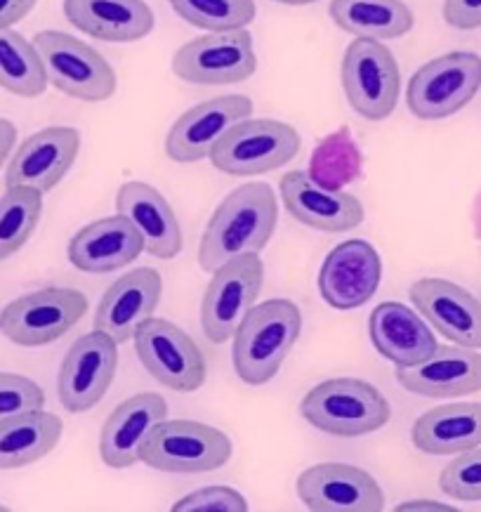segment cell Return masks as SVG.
Returning a JSON list of instances; mask_svg holds the SVG:
<instances>
[{
    "mask_svg": "<svg viewBox=\"0 0 481 512\" xmlns=\"http://www.w3.org/2000/svg\"><path fill=\"white\" fill-rule=\"evenodd\" d=\"M279 201L267 182H248L224 196L199 246V265L213 274L224 262L258 255L274 236Z\"/></svg>",
    "mask_w": 481,
    "mask_h": 512,
    "instance_id": "1",
    "label": "cell"
},
{
    "mask_svg": "<svg viewBox=\"0 0 481 512\" xmlns=\"http://www.w3.org/2000/svg\"><path fill=\"white\" fill-rule=\"evenodd\" d=\"M300 307L291 300L253 305L234 333V371L246 385L260 387L272 380L298 343Z\"/></svg>",
    "mask_w": 481,
    "mask_h": 512,
    "instance_id": "2",
    "label": "cell"
},
{
    "mask_svg": "<svg viewBox=\"0 0 481 512\" xmlns=\"http://www.w3.org/2000/svg\"><path fill=\"white\" fill-rule=\"evenodd\" d=\"M300 411L316 430L347 439L378 432L392 418V406L378 387L359 378H331L312 387Z\"/></svg>",
    "mask_w": 481,
    "mask_h": 512,
    "instance_id": "3",
    "label": "cell"
},
{
    "mask_svg": "<svg viewBox=\"0 0 481 512\" xmlns=\"http://www.w3.org/2000/svg\"><path fill=\"white\" fill-rule=\"evenodd\" d=\"M302 140L298 130L274 118H246L220 137L210 161L220 173L253 177L279 170L298 156Z\"/></svg>",
    "mask_w": 481,
    "mask_h": 512,
    "instance_id": "4",
    "label": "cell"
},
{
    "mask_svg": "<svg viewBox=\"0 0 481 512\" xmlns=\"http://www.w3.org/2000/svg\"><path fill=\"white\" fill-rule=\"evenodd\" d=\"M232 458V442L222 430L199 420H161L140 449L149 468L175 475L220 470Z\"/></svg>",
    "mask_w": 481,
    "mask_h": 512,
    "instance_id": "5",
    "label": "cell"
},
{
    "mask_svg": "<svg viewBox=\"0 0 481 512\" xmlns=\"http://www.w3.org/2000/svg\"><path fill=\"white\" fill-rule=\"evenodd\" d=\"M34 45L43 59L48 83L81 102H104L116 93L111 64L88 43L64 31H41Z\"/></svg>",
    "mask_w": 481,
    "mask_h": 512,
    "instance_id": "6",
    "label": "cell"
},
{
    "mask_svg": "<svg viewBox=\"0 0 481 512\" xmlns=\"http://www.w3.org/2000/svg\"><path fill=\"white\" fill-rule=\"evenodd\" d=\"M85 312L88 298L76 288H41L3 307L0 333L19 347H43L67 336Z\"/></svg>",
    "mask_w": 481,
    "mask_h": 512,
    "instance_id": "7",
    "label": "cell"
},
{
    "mask_svg": "<svg viewBox=\"0 0 481 512\" xmlns=\"http://www.w3.org/2000/svg\"><path fill=\"white\" fill-rule=\"evenodd\" d=\"M481 88V57L474 52H448L415 71L406 104L420 121H439L458 114Z\"/></svg>",
    "mask_w": 481,
    "mask_h": 512,
    "instance_id": "8",
    "label": "cell"
},
{
    "mask_svg": "<svg viewBox=\"0 0 481 512\" xmlns=\"http://www.w3.org/2000/svg\"><path fill=\"white\" fill-rule=\"evenodd\" d=\"M342 88L349 107L366 121H385L397 109L401 74L392 50L375 38H357L342 59Z\"/></svg>",
    "mask_w": 481,
    "mask_h": 512,
    "instance_id": "9",
    "label": "cell"
},
{
    "mask_svg": "<svg viewBox=\"0 0 481 512\" xmlns=\"http://www.w3.org/2000/svg\"><path fill=\"white\" fill-rule=\"evenodd\" d=\"M258 69L253 36L246 29L210 31L184 43L173 57L177 78L191 85H234Z\"/></svg>",
    "mask_w": 481,
    "mask_h": 512,
    "instance_id": "10",
    "label": "cell"
},
{
    "mask_svg": "<svg viewBox=\"0 0 481 512\" xmlns=\"http://www.w3.org/2000/svg\"><path fill=\"white\" fill-rule=\"evenodd\" d=\"M133 340L142 366L161 385L175 392H196L206 383V357L173 321L151 317L137 328Z\"/></svg>",
    "mask_w": 481,
    "mask_h": 512,
    "instance_id": "11",
    "label": "cell"
},
{
    "mask_svg": "<svg viewBox=\"0 0 481 512\" xmlns=\"http://www.w3.org/2000/svg\"><path fill=\"white\" fill-rule=\"evenodd\" d=\"M262 281L265 265L260 255H243L215 269L201 303V326L210 343L220 345L234 336L250 307L258 303Z\"/></svg>",
    "mask_w": 481,
    "mask_h": 512,
    "instance_id": "12",
    "label": "cell"
},
{
    "mask_svg": "<svg viewBox=\"0 0 481 512\" xmlns=\"http://www.w3.org/2000/svg\"><path fill=\"white\" fill-rule=\"evenodd\" d=\"M118 369V343L102 331L85 333L71 345L57 376V395L71 413L90 411L109 392Z\"/></svg>",
    "mask_w": 481,
    "mask_h": 512,
    "instance_id": "13",
    "label": "cell"
},
{
    "mask_svg": "<svg viewBox=\"0 0 481 512\" xmlns=\"http://www.w3.org/2000/svg\"><path fill=\"white\" fill-rule=\"evenodd\" d=\"M300 501L314 512H380L385 494L373 475L347 463H319L298 477Z\"/></svg>",
    "mask_w": 481,
    "mask_h": 512,
    "instance_id": "14",
    "label": "cell"
},
{
    "mask_svg": "<svg viewBox=\"0 0 481 512\" xmlns=\"http://www.w3.org/2000/svg\"><path fill=\"white\" fill-rule=\"evenodd\" d=\"M253 114L246 95H222L184 111L166 137V154L177 163H196L210 156L220 137Z\"/></svg>",
    "mask_w": 481,
    "mask_h": 512,
    "instance_id": "15",
    "label": "cell"
},
{
    "mask_svg": "<svg viewBox=\"0 0 481 512\" xmlns=\"http://www.w3.org/2000/svg\"><path fill=\"white\" fill-rule=\"evenodd\" d=\"M81 133L76 128H43L19 144L5 170V187H34L45 194L55 189L74 166Z\"/></svg>",
    "mask_w": 481,
    "mask_h": 512,
    "instance_id": "16",
    "label": "cell"
},
{
    "mask_svg": "<svg viewBox=\"0 0 481 512\" xmlns=\"http://www.w3.org/2000/svg\"><path fill=\"white\" fill-rule=\"evenodd\" d=\"M382 262L364 239H349L326 255L319 272V293L335 310H357L380 286Z\"/></svg>",
    "mask_w": 481,
    "mask_h": 512,
    "instance_id": "17",
    "label": "cell"
},
{
    "mask_svg": "<svg viewBox=\"0 0 481 512\" xmlns=\"http://www.w3.org/2000/svg\"><path fill=\"white\" fill-rule=\"evenodd\" d=\"M279 189L288 213L319 232H352L364 222V206L357 196L319 185L305 170L283 175Z\"/></svg>",
    "mask_w": 481,
    "mask_h": 512,
    "instance_id": "18",
    "label": "cell"
},
{
    "mask_svg": "<svg viewBox=\"0 0 481 512\" xmlns=\"http://www.w3.org/2000/svg\"><path fill=\"white\" fill-rule=\"evenodd\" d=\"M397 380L406 392L430 399H453L481 392V352L463 345H439L415 366H399Z\"/></svg>",
    "mask_w": 481,
    "mask_h": 512,
    "instance_id": "19",
    "label": "cell"
},
{
    "mask_svg": "<svg viewBox=\"0 0 481 512\" xmlns=\"http://www.w3.org/2000/svg\"><path fill=\"white\" fill-rule=\"evenodd\" d=\"M408 295L434 331L451 343L481 350V300L470 291L446 279H420Z\"/></svg>",
    "mask_w": 481,
    "mask_h": 512,
    "instance_id": "20",
    "label": "cell"
},
{
    "mask_svg": "<svg viewBox=\"0 0 481 512\" xmlns=\"http://www.w3.org/2000/svg\"><path fill=\"white\" fill-rule=\"evenodd\" d=\"M163 279L156 269L140 267L123 274L102 295L95 312V331L107 333L118 345L133 340L144 321L154 317L161 303Z\"/></svg>",
    "mask_w": 481,
    "mask_h": 512,
    "instance_id": "21",
    "label": "cell"
},
{
    "mask_svg": "<svg viewBox=\"0 0 481 512\" xmlns=\"http://www.w3.org/2000/svg\"><path fill=\"white\" fill-rule=\"evenodd\" d=\"M168 418L166 399L156 392H140L116 406L104 420L100 435L102 461L114 470H125L140 461V449L149 432Z\"/></svg>",
    "mask_w": 481,
    "mask_h": 512,
    "instance_id": "22",
    "label": "cell"
},
{
    "mask_svg": "<svg viewBox=\"0 0 481 512\" xmlns=\"http://www.w3.org/2000/svg\"><path fill=\"white\" fill-rule=\"evenodd\" d=\"M69 262L88 274H109L140 258L144 239L137 227L121 213L100 218L78 229L69 241Z\"/></svg>",
    "mask_w": 481,
    "mask_h": 512,
    "instance_id": "23",
    "label": "cell"
},
{
    "mask_svg": "<svg viewBox=\"0 0 481 512\" xmlns=\"http://www.w3.org/2000/svg\"><path fill=\"white\" fill-rule=\"evenodd\" d=\"M116 210L137 227L144 251L158 260H173L182 251V227L166 196L147 182H125L116 194Z\"/></svg>",
    "mask_w": 481,
    "mask_h": 512,
    "instance_id": "24",
    "label": "cell"
},
{
    "mask_svg": "<svg viewBox=\"0 0 481 512\" xmlns=\"http://www.w3.org/2000/svg\"><path fill=\"white\" fill-rule=\"evenodd\" d=\"M64 17L107 43H135L154 29V12L144 0H64Z\"/></svg>",
    "mask_w": 481,
    "mask_h": 512,
    "instance_id": "25",
    "label": "cell"
},
{
    "mask_svg": "<svg viewBox=\"0 0 481 512\" xmlns=\"http://www.w3.org/2000/svg\"><path fill=\"white\" fill-rule=\"evenodd\" d=\"M371 343L397 366H415L432 357L439 343L418 312L401 303H380L368 319Z\"/></svg>",
    "mask_w": 481,
    "mask_h": 512,
    "instance_id": "26",
    "label": "cell"
},
{
    "mask_svg": "<svg viewBox=\"0 0 481 512\" xmlns=\"http://www.w3.org/2000/svg\"><path fill=\"white\" fill-rule=\"evenodd\" d=\"M415 449L430 456H453L481 446V404H446L415 420Z\"/></svg>",
    "mask_w": 481,
    "mask_h": 512,
    "instance_id": "27",
    "label": "cell"
},
{
    "mask_svg": "<svg viewBox=\"0 0 481 512\" xmlns=\"http://www.w3.org/2000/svg\"><path fill=\"white\" fill-rule=\"evenodd\" d=\"M62 418L34 409L0 420V470H19L38 463L62 439Z\"/></svg>",
    "mask_w": 481,
    "mask_h": 512,
    "instance_id": "28",
    "label": "cell"
},
{
    "mask_svg": "<svg viewBox=\"0 0 481 512\" xmlns=\"http://www.w3.org/2000/svg\"><path fill=\"white\" fill-rule=\"evenodd\" d=\"M331 19L345 34L375 41L406 36L415 24L411 8L401 0H333Z\"/></svg>",
    "mask_w": 481,
    "mask_h": 512,
    "instance_id": "29",
    "label": "cell"
},
{
    "mask_svg": "<svg viewBox=\"0 0 481 512\" xmlns=\"http://www.w3.org/2000/svg\"><path fill=\"white\" fill-rule=\"evenodd\" d=\"M36 45L12 29L0 31V88L17 97H38L48 88Z\"/></svg>",
    "mask_w": 481,
    "mask_h": 512,
    "instance_id": "30",
    "label": "cell"
},
{
    "mask_svg": "<svg viewBox=\"0 0 481 512\" xmlns=\"http://www.w3.org/2000/svg\"><path fill=\"white\" fill-rule=\"evenodd\" d=\"M43 213V194L34 187H8L0 196V260L22 251Z\"/></svg>",
    "mask_w": 481,
    "mask_h": 512,
    "instance_id": "31",
    "label": "cell"
},
{
    "mask_svg": "<svg viewBox=\"0 0 481 512\" xmlns=\"http://www.w3.org/2000/svg\"><path fill=\"white\" fill-rule=\"evenodd\" d=\"M177 17L206 31L246 29L255 19V0H170Z\"/></svg>",
    "mask_w": 481,
    "mask_h": 512,
    "instance_id": "32",
    "label": "cell"
},
{
    "mask_svg": "<svg viewBox=\"0 0 481 512\" xmlns=\"http://www.w3.org/2000/svg\"><path fill=\"white\" fill-rule=\"evenodd\" d=\"M359 152L354 147L347 128L321 142L312 156V175L319 185L328 189H340L345 182H352L359 175Z\"/></svg>",
    "mask_w": 481,
    "mask_h": 512,
    "instance_id": "33",
    "label": "cell"
},
{
    "mask_svg": "<svg viewBox=\"0 0 481 512\" xmlns=\"http://www.w3.org/2000/svg\"><path fill=\"white\" fill-rule=\"evenodd\" d=\"M439 487L448 498L465 503L481 501V446L463 451L441 470Z\"/></svg>",
    "mask_w": 481,
    "mask_h": 512,
    "instance_id": "34",
    "label": "cell"
},
{
    "mask_svg": "<svg viewBox=\"0 0 481 512\" xmlns=\"http://www.w3.org/2000/svg\"><path fill=\"white\" fill-rule=\"evenodd\" d=\"M45 392L36 380L19 373H0V420L17 413L43 409Z\"/></svg>",
    "mask_w": 481,
    "mask_h": 512,
    "instance_id": "35",
    "label": "cell"
},
{
    "mask_svg": "<svg viewBox=\"0 0 481 512\" xmlns=\"http://www.w3.org/2000/svg\"><path fill=\"white\" fill-rule=\"evenodd\" d=\"M246 496L229 487H206L191 491L173 505V512H246Z\"/></svg>",
    "mask_w": 481,
    "mask_h": 512,
    "instance_id": "36",
    "label": "cell"
},
{
    "mask_svg": "<svg viewBox=\"0 0 481 512\" xmlns=\"http://www.w3.org/2000/svg\"><path fill=\"white\" fill-rule=\"evenodd\" d=\"M444 19L448 26H453V29H479L481 0H444Z\"/></svg>",
    "mask_w": 481,
    "mask_h": 512,
    "instance_id": "37",
    "label": "cell"
},
{
    "mask_svg": "<svg viewBox=\"0 0 481 512\" xmlns=\"http://www.w3.org/2000/svg\"><path fill=\"white\" fill-rule=\"evenodd\" d=\"M38 0H0V31L10 29L36 8Z\"/></svg>",
    "mask_w": 481,
    "mask_h": 512,
    "instance_id": "38",
    "label": "cell"
},
{
    "mask_svg": "<svg viewBox=\"0 0 481 512\" xmlns=\"http://www.w3.org/2000/svg\"><path fill=\"white\" fill-rule=\"evenodd\" d=\"M17 142V128L15 123H10L8 118H0V166L8 161V156L12 152Z\"/></svg>",
    "mask_w": 481,
    "mask_h": 512,
    "instance_id": "39",
    "label": "cell"
},
{
    "mask_svg": "<svg viewBox=\"0 0 481 512\" xmlns=\"http://www.w3.org/2000/svg\"><path fill=\"white\" fill-rule=\"evenodd\" d=\"M397 510H453V505H444V503H434V501H408V503H401Z\"/></svg>",
    "mask_w": 481,
    "mask_h": 512,
    "instance_id": "40",
    "label": "cell"
},
{
    "mask_svg": "<svg viewBox=\"0 0 481 512\" xmlns=\"http://www.w3.org/2000/svg\"><path fill=\"white\" fill-rule=\"evenodd\" d=\"M274 3H283V5H309V3H316V0H274Z\"/></svg>",
    "mask_w": 481,
    "mask_h": 512,
    "instance_id": "41",
    "label": "cell"
},
{
    "mask_svg": "<svg viewBox=\"0 0 481 512\" xmlns=\"http://www.w3.org/2000/svg\"><path fill=\"white\" fill-rule=\"evenodd\" d=\"M0 510H5V508H3V505H0Z\"/></svg>",
    "mask_w": 481,
    "mask_h": 512,
    "instance_id": "42",
    "label": "cell"
}]
</instances>
